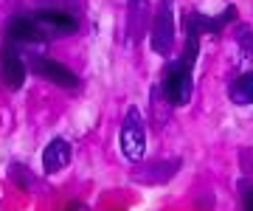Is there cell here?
Wrapping results in <instances>:
<instances>
[{"label": "cell", "mask_w": 253, "mask_h": 211, "mask_svg": "<svg viewBox=\"0 0 253 211\" xmlns=\"http://www.w3.org/2000/svg\"><path fill=\"white\" fill-rule=\"evenodd\" d=\"M194 56H197V37L191 34L189 45H186V56L169 65L166 76H163V93H166L169 104L183 107L191 99V59Z\"/></svg>", "instance_id": "obj_1"}, {"label": "cell", "mask_w": 253, "mask_h": 211, "mask_svg": "<svg viewBox=\"0 0 253 211\" xmlns=\"http://www.w3.org/2000/svg\"><path fill=\"white\" fill-rule=\"evenodd\" d=\"M172 42H174V0H161L152 28V48L166 56L172 51Z\"/></svg>", "instance_id": "obj_2"}, {"label": "cell", "mask_w": 253, "mask_h": 211, "mask_svg": "<svg viewBox=\"0 0 253 211\" xmlns=\"http://www.w3.org/2000/svg\"><path fill=\"white\" fill-rule=\"evenodd\" d=\"M118 141H121V152H124L129 161H141L144 158V124H141V113L132 107V110L126 113L124 124H121V135H118Z\"/></svg>", "instance_id": "obj_3"}, {"label": "cell", "mask_w": 253, "mask_h": 211, "mask_svg": "<svg viewBox=\"0 0 253 211\" xmlns=\"http://www.w3.org/2000/svg\"><path fill=\"white\" fill-rule=\"evenodd\" d=\"M34 23L37 28H40V34H42V40L48 37H71L73 31H76V20L68 17V14H62V11H40V14H34Z\"/></svg>", "instance_id": "obj_4"}, {"label": "cell", "mask_w": 253, "mask_h": 211, "mask_svg": "<svg viewBox=\"0 0 253 211\" xmlns=\"http://www.w3.org/2000/svg\"><path fill=\"white\" fill-rule=\"evenodd\" d=\"M31 68H34L37 76H42L45 82L59 84V87H76V84H79V79L73 76V71H68L65 65L54 62V59H48V56H34V59H31Z\"/></svg>", "instance_id": "obj_5"}, {"label": "cell", "mask_w": 253, "mask_h": 211, "mask_svg": "<svg viewBox=\"0 0 253 211\" xmlns=\"http://www.w3.org/2000/svg\"><path fill=\"white\" fill-rule=\"evenodd\" d=\"M0 74H3V82L14 87V90L23 87V82H26V65H23L20 54L11 45H6L3 54H0Z\"/></svg>", "instance_id": "obj_6"}, {"label": "cell", "mask_w": 253, "mask_h": 211, "mask_svg": "<svg viewBox=\"0 0 253 211\" xmlns=\"http://www.w3.org/2000/svg\"><path fill=\"white\" fill-rule=\"evenodd\" d=\"M68 164H71V144L65 138H54L45 147V152H42V169L48 174H56L62 172Z\"/></svg>", "instance_id": "obj_7"}, {"label": "cell", "mask_w": 253, "mask_h": 211, "mask_svg": "<svg viewBox=\"0 0 253 211\" xmlns=\"http://www.w3.org/2000/svg\"><path fill=\"white\" fill-rule=\"evenodd\" d=\"M9 34H11V40H20V42H37V40H42L34 17H11Z\"/></svg>", "instance_id": "obj_8"}, {"label": "cell", "mask_w": 253, "mask_h": 211, "mask_svg": "<svg viewBox=\"0 0 253 211\" xmlns=\"http://www.w3.org/2000/svg\"><path fill=\"white\" fill-rule=\"evenodd\" d=\"M231 99L236 104H253V71L251 74H242L231 84Z\"/></svg>", "instance_id": "obj_9"}, {"label": "cell", "mask_w": 253, "mask_h": 211, "mask_svg": "<svg viewBox=\"0 0 253 211\" xmlns=\"http://www.w3.org/2000/svg\"><path fill=\"white\" fill-rule=\"evenodd\" d=\"M245 211H253V189L245 194Z\"/></svg>", "instance_id": "obj_10"}]
</instances>
